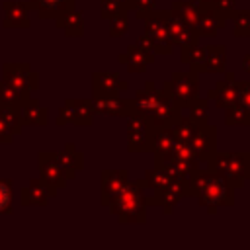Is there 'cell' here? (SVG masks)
<instances>
[{
    "label": "cell",
    "instance_id": "obj_1",
    "mask_svg": "<svg viewBox=\"0 0 250 250\" xmlns=\"http://www.w3.org/2000/svg\"><path fill=\"white\" fill-rule=\"evenodd\" d=\"M145 191V180H129L125 188L107 203L111 215H115L119 223H145L148 205V197Z\"/></svg>",
    "mask_w": 250,
    "mask_h": 250
},
{
    "label": "cell",
    "instance_id": "obj_2",
    "mask_svg": "<svg viewBox=\"0 0 250 250\" xmlns=\"http://www.w3.org/2000/svg\"><path fill=\"white\" fill-rule=\"evenodd\" d=\"M207 170L223 176L232 188H242L244 182L250 178V152L248 150H225L215 154L207 160Z\"/></svg>",
    "mask_w": 250,
    "mask_h": 250
},
{
    "label": "cell",
    "instance_id": "obj_3",
    "mask_svg": "<svg viewBox=\"0 0 250 250\" xmlns=\"http://www.w3.org/2000/svg\"><path fill=\"white\" fill-rule=\"evenodd\" d=\"M197 199L199 205L207 207L209 213H215L223 205H234V188L223 176L207 170V178L197 193Z\"/></svg>",
    "mask_w": 250,
    "mask_h": 250
},
{
    "label": "cell",
    "instance_id": "obj_4",
    "mask_svg": "<svg viewBox=\"0 0 250 250\" xmlns=\"http://www.w3.org/2000/svg\"><path fill=\"white\" fill-rule=\"evenodd\" d=\"M197 74L195 70H186V72H174L172 78L168 82H164L162 90L164 94L182 109V107H188L195 98H197V92H199V82H197Z\"/></svg>",
    "mask_w": 250,
    "mask_h": 250
},
{
    "label": "cell",
    "instance_id": "obj_5",
    "mask_svg": "<svg viewBox=\"0 0 250 250\" xmlns=\"http://www.w3.org/2000/svg\"><path fill=\"white\" fill-rule=\"evenodd\" d=\"M156 125L150 117L143 113H133L127 117V150L129 152H146L152 148Z\"/></svg>",
    "mask_w": 250,
    "mask_h": 250
},
{
    "label": "cell",
    "instance_id": "obj_6",
    "mask_svg": "<svg viewBox=\"0 0 250 250\" xmlns=\"http://www.w3.org/2000/svg\"><path fill=\"white\" fill-rule=\"evenodd\" d=\"M145 35H148L154 55H170L174 51V43L166 31L164 12L154 10L152 14H148L145 18Z\"/></svg>",
    "mask_w": 250,
    "mask_h": 250
},
{
    "label": "cell",
    "instance_id": "obj_7",
    "mask_svg": "<svg viewBox=\"0 0 250 250\" xmlns=\"http://www.w3.org/2000/svg\"><path fill=\"white\" fill-rule=\"evenodd\" d=\"M2 72H4V80L10 82L14 88H18L25 96H31L39 88L37 74L25 62H6Z\"/></svg>",
    "mask_w": 250,
    "mask_h": 250
},
{
    "label": "cell",
    "instance_id": "obj_8",
    "mask_svg": "<svg viewBox=\"0 0 250 250\" xmlns=\"http://www.w3.org/2000/svg\"><path fill=\"white\" fill-rule=\"evenodd\" d=\"M37 166H39V178L45 184H49L51 188H55V189L64 188V184L70 180L66 170L62 168V164L59 162L57 152L41 150L37 154Z\"/></svg>",
    "mask_w": 250,
    "mask_h": 250
},
{
    "label": "cell",
    "instance_id": "obj_9",
    "mask_svg": "<svg viewBox=\"0 0 250 250\" xmlns=\"http://www.w3.org/2000/svg\"><path fill=\"white\" fill-rule=\"evenodd\" d=\"M94 113H102V115H113V117H129L135 113L133 102L127 98H121L119 94H94L90 98Z\"/></svg>",
    "mask_w": 250,
    "mask_h": 250
},
{
    "label": "cell",
    "instance_id": "obj_10",
    "mask_svg": "<svg viewBox=\"0 0 250 250\" xmlns=\"http://www.w3.org/2000/svg\"><path fill=\"white\" fill-rule=\"evenodd\" d=\"M189 145L193 148L195 158L199 162H207L217 150V129H215V125H211V123L197 125Z\"/></svg>",
    "mask_w": 250,
    "mask_h": 250
},
{
    "label": "cell",
    "instance_id": "obj_11",
    "mask_svg": "<svg viewBox=\"0 0 250 250\" xmlns=\"http://www.w3.org/2000/svg\"><path fill=\"white\" fill-rule=\"evenodd\" d=\"M227 23V18L215 10L211 4H199V16L193 25L195 33L199 37H215Z\"/></svg>",
    "mask_w": 250,
    "mask_h": 250
},
{
    "label": "cell",
    "instance_id": "obj_12",
    "mask_svg": "<svg viewBox=\"0 0 250 250\" xmlns=\"http://www.w3.org/2000/svg\"><path fill=\"white\" fill-rule=\"evenodd\" d=\"M164 23H166V31H168V35H170L174 45L186 47L189 43H197L199 35L195 33V29L189 23H186L184 20H180L172 10L164 12Z\"/></svg>",
    "mask_w": 250,
    "mask_h": 250
},
{
    "label": "cell",
    "instance_id": "obj_13",
    "mask_svg": "<svg viewBox=\"0 0 250 250\" xmlns=\"http://www.w3.org/2000/svg\"><path fill=\"white\" fill-rule=\"evenodd\" d=\"M182 197H186V182L172 180L166 188L152 191V197H148V205H160L164 213H174Z\"/></svg>",
    "mask_w": 250,
    "mask_h": 250
},
{
    "label": "cell",
    "instance_id": "obj_14",
    "mask_svg": "<svg viewBox=\"0 0 250 250\" xmlns=\"http://www.w3.org/2000/svg\"><path fill=\"white\" fill-rule=\"evenodd\" d=\"M55 195H57V189L55 188H51L49 184H45L41 178H33V180H29L27 188L21 189L20 201L25 207H29V205H41V207H45Z\"/></svg>",
    "mask_w": 250,
    "mask_h": 250
},
{
    "label": "cell",
    "instance_id": "obj_15",
    "mask_svg": "<svg viewBox=\"0 0 250 250\" xmlns=\"http://www.w3.org/2000/svg\"><path fill=\"white\" fill-rule=\"evenodd\" d=\"M166 98L164 90H158L154 82H146L143 90L135 92V96L131 98L133 102V107H135V113H143L146 117L152 115V111L156 109V105Z\"/></svg>",
    "mask_w": 250,
    "mask_h": 250
},
{
    "label": "cell",
    "instance_id": "obj_16",
    "mask_svg": "<svg viewBox=\"0 0 250 250\" xmlns=\"http://www.w3.org/2000/svg\"><path fill=\"white\" fill-rule=\"evenodd\" d=\"M236 88H238V80L234 78V72H227L225 78L219 80L213 90H209L207 100H213L217 107L225 109V107H229L236 102V98H238Z\"/></svg>",
    "mask_w": 250,
    "mask_h": 250
},
{
    "label": "cell",
    "instance_id": "obj_17",
    "mask_svg": "<svg viewBox=\"0 0 250 250\" xmlns=\"http://www.w3.org/2000/svg\"><path fill=\"white\" fill-rule=\"evenodd\" d=\"M119 61L127 66L129 72H145L148 68V64L154 62V53L150 49H145L137 43L129 45L125 53L119 55Z\"/></svg>",
    "mask_w": 250,
    "mask_h": 250
},
{
    "label": "cell",
    "instance_id": "obj_18",
    "mask_svg": "<svg viewBox=\"0 0 250 250\" xmlns=\"http://www.w3.org/2000/svg\"><path fill=\"white\" fill-rule=\"evenodd\" d=\"M129 88V84L117 74V72H109V70H102V72H94L92 74V92L94 94H123Z\"/></svg>",
    "mask_w": 250,
    "mask_h": 250
},
{
    "label": "cell",
    "instance_id": "obj_19",
    "mask_svg": "<svg viewBox=\"0 0 250 250\" xmlns=\"http://www.w3.org/2000/svg\"><path fill=\"white\" fill-rule=\"evenodd\" d=\"M102 189H100V199L104 205H107L129 182V174L127 170H104L102 176Z\"/></svg>",
    "mask_w": 250,
    "mask_h": 250
},
{
    "label": "cell",
    "instance_id": "obj_20",
    "mask_svg": "<svg viewBox=\"0 0 250 250\" xmlns=\"http://www.w3.org/2000/svg\"><path fill=\"white\" fill-rule=\"evenodd\" d=\"M2 8H4V21H2V25L4 27H18V29H21V27H29L31 25V21H29V8H27V4L25 2H18V0H6L4 4H2Z\"/></svg>",
    "mask_w": 250,
    "mask_h": 250
},
{
    "label": "cell",
    "instance_id": "obj_21",
    "mask_svg": "<svg viewBox=\"0 0 250 250\" xmlns=\"http://www.w3.org/2000/svg\"><path fill=\"white\" fill-rule=\"evenodd\" d=\"M27 8L35 14H39V18L49 20V18H57L68 10H74V0H27L25 2Z\"/></svg>",
    "mask_w": 250,
    "mask_h": 250
},
{
    "label": "cell",
    "instance_id": "obj_22",
    "mask_svg": "<svg viewBox=\"0 0 250 250\" xmlns=\"http://www.w3.org/2000/svg\"><path fill=\"white\" fill-rule=\"evenodd\" d=\"M18 115L21 119V125H31V127H45L49 121V113L45 107L39 105L37 100L31 96L18 107Z\"/></svg>",
    "mask_w": 250,
    "mask_h": 250
},
{
    "label": "cell",
    "instance_id": "obj_23",
    "mask_svg": "<svg viewBox=\"0 0 250 250\" xmlns=\"http://www.w3.org/2000/svg\"><path fill=\"white\" fill-rule=\"evenodd\" d=\"M174 131L172 127H156L154 131V137H152V152H154V162H160V160H166L172 152V146H174Z\"/></svg>",
    "mask_w": 250,
    "mask_h": 250
},
{
    "label": "cell",
    "instance_id": "obj_24",
    "mask_svg": "<svg viewBox=\"0 0 250 250\" xmlns=\"http://www.w3.org/2000/svg\"><path fill=\"white\" fill-rule=\"evenodd\" d=\"M180 115H182V113H180V107L166 96V98L156 105V109L152 111L150 119H152V123H154L156 127H172V125L178 121Z\"/></svg>",
    "mask_w": 250,
    "mask_h": 250
},
{
    "label": "cell",
    "instance_id": "obj_25",
    "mask_svg": "<svg viewBox=\"0 0 250 250\" xmlns=\"http://www.w3.org/2000/svg\"><path fill=\"white\" fill-rule=\"evenodd\" d=\"M57 27H61L68 37H80L84 33V18L78 10H68L55 18Z\"/></svg>",
    "mask_w": 250,
    "mask_h": 250
},
{
    "label": "cell",
    "instance_id": "obj_26",
    "mask_svg": "<svg viewBox=\"0 0 250 250\" xmlns=\"http://www.w3.org/2000/svg\"><path fill=\"white\" fill-rule=\"evenodd\" d=\"M57 158H59V162L62 164V168L66 170L68 178H74V174H76L78 170H82V166H84V156H82V152H80L74 145H70V143L64 145L62 150L57 152Z\"/></svg>",
    "mask_w": 250,
    "mask_h": 250
},
{
    "label": "cell",
    "instance_id": "obj_27",
    "mask_svg": "<svg viewBox=\"0 0 250 250\" xmlns=\"http://www.w3.org/2000/svg\"><path fill=\"white\" fill-rule=\"evenodd\" d=\"M66 104L72 109V125L86 127L94 121V107L90 100H66Z\"/></svg>",
    "mask_w": 250,
    "mask_h": 250
},
{
    "label": "cell",
    "instance_id": "obj_28",
    "mask_svg": "<svg viewBox=\"0 0 250 250\" xmlns=\"http://www.w3.org/2000/svg\"><path fill=\"white\" fill-rule=\"evenodd\" d=\"M27 98L29 96L21 94L18 88H14L4 78L0 80V107H4V109H18Z\"/></svg>",
    "mask_w": 250,
    "mask_h": 250
},
{
    "label": "cell",
    "instance_id": "obj_29",
    "mask_svg": "<svg viewBox=\"0 0 250 250\" xmlns=\"http://www.w3.org/2000/svg\"><path fill=\"white\" fill-rule=\"evenodd\" d=\"M225 62H227V53H225L223 45L205 47L203 72H225Z\"/></svg>",
    "mask_w": 250,
    "mask_h": 250
},
{
    "label": "cell",
    "instance_id": "obj_30",
    "mask_svg": "<svg viewBox=\"0 0 250 250\" xmlns=\"http://www.w3.org/2000/svg\"><path fill=\"white\" fill-rule=\"evenodd\" d=\"M182 61L186 64H189L191 70L195 72H203V64H205V47L197 45V43H189L186 47H182Z\"/></svg>",
    "mask_w": 250,
    "mask_h": 250
},
{
    "label": "cell",
    "instance_id": "obj_31",
    "mask_svg": "<svg viewBox=\"0 0 250 250\" xmlns=\"http://www.w3.org/2000/svg\"><path fill=\"white\" fill-rule=\"evenodd\" d=\"M170 10H172L180 20H184L186 23H189L191 27L195 25L197 16H199V4L193 2V0H176Z\"/></svg>",
    "mask_w": 250,
    "mask_h": 250
},
{
    "label": "cell",
    "instance_id": "obj_32",
    "mask_svg": "<svg viewBox=\"0 0 250 250\" xmlns=\"http://www.w3.org/2000/svg\"><path fill=\"white\" fill-rule=\"evenodd\" d=\"M225 123L230 127H248L250 125V111L242 104L234 102L232 105L225 107Z\"/></svg>",
    "mask_w": 250,
    "mask_h": 250
},
{
    "label": "cell",
    "instance_id": "obj_33",
    "mask_svg": "<svg viewBox=\"0 0 250 250\" xmlns=\"http://www.w3.org/2000/svg\"><path fill=\"white\" fill-rule=\"evenodd\" d=\"M145 184H146V188H150L152 191H158V189H162V188H166L170 182H172V176L166 172V170H162V168H158V166H154L152 170H146V174H145Z\"/></svg>",
    "mask_w": 250,
    "mask_h": 250
},
{
    "label": "cell",
    "instance_id": "obj_34",
    "mask_svg": "<svg viewBox=\"0 0 250 250\" xmlns=\"http://www.w3.org/2000/svg\"><path fill=\"white\" fill-rule=\"evenodd\" d=\"M195 129H197V123H195L189 115H180V117H178V121L172 125L174 137H176V139H180V141H188V143L191 141V137H193Z\"/></svg>",
    "mask_w": 250,
    "mask_h": 250
},
{
    "label": "cell",
    "instance_id": "obj_35",
    "mask_svg": "<svg viewBox=\"0 0 250 250\" xmlns=\"http://www.w3.org/2000/svg\"><path fill=\"white\" fill-rule=\"evenodd\" d=\"M188 109H189V117H191L197 125L209 123V100H207V98H195V100L188 105Z\"/></svg>",
    "mask_w": 250,
    "mask_h": 250
},
{
    "label": "cell",
    "instance_id": "obj_36",
    "mask_svg": "<svg viewBox=\"0 0 250 250\" xmlns=\"http://www.w3.org/2000/svg\"><path fill=\"white\" fill-rule=\"evenodd\" d=\"M121 14H129V8L117 0H100V18L102 20H113Z\"/></svg>",
    "mask_w": 250,
    "mask_h": 250
},
{
    "label": "cell",
    "instance_id": "obj_37",
    "mask_svg": "<svg viewBox=\"0 0 250 250\" xmlns=\"http://www.w3.org/2000/svg\"><path fill=\"white\" fill-rule=\"evenodd\" d=\"M232 18V27L236 37H250V10H242L230 16Z\"/></svg>",
    "mask_w": 250,
    "mask_h": 250
},
{
    "label": "cell",
    "instance_id": "obj_38",
    "mask_svg": "<svg viewBox=\"0 0 250 250\" xmlns=\"http://www.w3.org/2000/svg\"><path fill=\"white\" fill-rule=\"evenodd\" d=\"M12 201H14L12 180L0 178V215H4V213H12Z\"/></svg>",
    "mask_w": 250,
    "mask_h": 250
},
{
    "label": "cell",
    "instance_id": "obj_39",
    "mask_svg": "<svg viewBox=\"0 0 250 250\" xmlns=\"http://www.w3.org/2000/svg\"><path fill=\"white\" fill-rule=\"evenodd\" d=\"M131 10L135 12L137 18L145 20L148 14L156 10V0H131Z\"/></svg>",
    "mask_w": 250,
    "mask_h": 250
},
{
    "label": "cell",
    "instance_id": "obj_40",
    "mask_svg": "<svg viewBox=\"0 0 250 250\" xmlns=\"http://www.w3.org/2000/svg\"><path fill=\"white\" fill-rule=\"evenodd\" d=\"M109 21H111V27H109V35L111 37H121V35L127 33V29H129V16L127 14H121L117 18L109 20Z\"/></svg>",
    "mask_w": 250,
    "mask_h": 250
},
{
    "label": "cell",
    "instance_id": "obj_41",
    "mask_svg": "<svg viewBox=\"0 0 250 250\" xmlns=\"http://www.w3.org/2000/svg\"><path fill=\"white\" fill-rule=\"evenodd\" d=\"M211 6L215 10H219L225 18H230L234 14V10H236V0H213Z\"/></svg>",
    "mask_w": 250,
    "mask_h": 250
},
{
    "label": "cell",
    "instance_id": "obj_42",
    "mask_svg": "<svg viewBox=\"0 0 250 250\" xmlns=\"http://www.w3.org/2000/svg\"><path fill=\"white\" fill-rule=\"evenodd\" d=\"M236 94H238L236 102H238V104H242V105L250 111V80H246V82H238Z\"/></svg>",
    "mask_w": 250,
    "mask_h": 250
},
{
    "label": "cell",
    "instance_id": "obj_43",
    "mask_svg": "<svg viewBox=\"0 0 250 250\" xmlns=\"http://www.w3.org/2000/svg\"><path fill=\"white\" fill-rule=\"evenodd\" d=\"M68 123H72V109H70V105L64 102V105L59 109V113H57V125H68Z\"/></svg>",
    "mask_w": 250,
    "mask_h": 250
},
{
    "label": "cell",
    "instance_id": "obj_44",
    "mask_svg": "<svg viewBox=\"0 0 250 250\" xmlns=\"http://www.w3.org/2000/svg\"><path fill=\"white\" fill-rule=\"evenodd\" d=\"M14 135L8 131L6 123H4V117H2V107H0V143H12Z\"/></svg>",
    "mask_w": 250,
    "mask_h": 250
},
{
    "label": "cell",
    "instance_id": "obj_45",
    "mask_svg": "<svg viewBox=\"0 0 250 250\" xmlns=\"http://www.w3.org/2000/svg\"><path fill=\"white\" fill-rule=\"evenodd\" d=\"M242 68L250 74V53H246V55L242 57Z\"/></svg>",
    "mask_w": 250,
    "mask_h": 250
},
{
    "label": "cell",
    "instance_id": "obj_46",
    "mask_svg": "<svg viewBox=\"0 0 250 250\" xmlns=\"http://www.w3.org/2000/svg\"><path fill=\"white\" fill-rule=\"evenodd\" d=\"M193 2H197V4H211L213 0H193Z\"/></svg>",
    "mask_w": 250,
    "mask_h": 250
}]
</instances>
